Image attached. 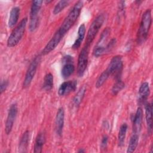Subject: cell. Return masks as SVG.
Here are the masks:
<instances>
[{"label":"cell","mask_w":153,"mask_h":153,"mask_svg":"<svg viewBox=\"0 0 153 153\" xmlns=\"http://www.w3.org/2000/svg\"><path fill=\"white\" fill-rule=\"evenodd\" d=\"M83 7V2L79 1L76 2L72 8L68 16L66 17L61 26L59 28V30L64 35L68 32V31L71 28L74 23L77 20L78 17L80 15L81 10Z\"/></svg>","instance_id":"6da1fadb"},{"label":"cell","mask_w":153,"mask_h":153,"mask_svg":"<svg viewBox=\"0 0 153 153\" xmlns=\"http://www.w3.org/2000/svg\"><path fill=\"white\" fill-rule=\"evenodd\" d=\"M152 24V15L150 9L146 10L143 14L140 26L137 33L136 41L139 45L144 43L148 36L149 32Z\"/></svg>","instance_id":"7a4b0ae2"},{"label":"cell","mask_w":153,"mask_h":153,"mask_svg":"<svg viewBox=\"0 0 153 153\" xmlns=\"http://www.w3.org/2000/svg\"><path fill=\"white\" fill-rule=\"evenodd\" d=\"M27 22V18H23L13 29L7 40V46L8 47H15L19 43L25 33Z\"/></svg>","instance_id":"3957f363"},{"label":"cell","mask_w":153,"mask_h":153,"mask_svg":"<svg viewBox=\"0 0 153 153\" xmlns=\"http://www.w3.org/2000/svg\"><path fill=\"white\" fill-rule=\"evenodd\" d=\"M105 21V15L100 14L97 16L90 25L87 32L85 45L90 47L91 44L95 38L97 33L103 25Z\"/></svg>","instance_id":"277c9868"},{"label":"cell","mask_w":153,"mask_h":153,"mask_svg":"<svg viewBox=\"0 0 153 153\" xmlns=\"http://www.w3.org/2000/svg\"><path fill=\"white\" fill-rule=\"evenodd\" d=\"M43 1L41 0L33 1L32 2L30 11V21L29 29L30 32H33L38 26L39 17L38 14L42 7Z\"/></svg>","instance_id":"5b68a950"},{"label":"cell","mask_w":153,"mask_h":153,"mask_svg":"<svg viewBox=\"0 0 153 153\" xmlns=\"http://www.w3.org/2000/svg\"><path fill=\"white\" fill-rule=\"evenodd\" d=\"M123 68L122 56L117 55L114 56L111 60L106 71L109 75H114L117 79H120L121 74Z\"/></svg>","instance_id":"8992f818"},{"label":"cell","mask_w":153,"mask_h":153,"mask_svg":"<svg viewBox=\"0 0 153 153\" xmlns=\"http://www.w3.org/2000/svg\"><path fill=\"white\" fill-rule=\"evenodd\" d=\"M110 33L111 29L109 27L105 28L101 33L99 41L95 45L93 51V54L95 57H99L106 53V45H105V43L106 42L108 37L110 35Z\"/></svg>","instance_id":"52a82bcc"},{"label":"cell","mask_w":153,"mask_h":153,"mask_svg":"<svg viewBox=\"0 0 153 153\" xmlns=\"http://www.w3.org/2000/svg\"><path fill=\"white\" fill-rule=\"evenodd\" d=\"M89 49L90 47L85 45L79 54L77 64V74L79 77L83 76L87 68L88 60Z\"/></svg>","instance_id":"ba28073f"},{"label":"cell","mask_w":153,"mask_h":153,"mask_svg":"<svg viewBox=\"0 0 153 153\" xmlns=\"http://www.w3.org/2000/svg\"><path fill=\"white\" fill-rule=\"evenodd\" d=\"M40 60H41L40 56H37L32 60V61L30 63L27 68V70L26 71L25 77L23 81V88H26L30 85L32 81V79L36 74Z\"/></svg>","instance_id":"9c48e42d"},{"label":"cell","mask_w":153,"mask_h":153,"mask_svg":"<svg viewBox=\"0 0 153 153\" xmlns=\"http://www.w3.org/2000/svg\"><path fill=\"white\" fill-rule=\"evenodd\" d=\"M64 36L65 35L62 33L58 29L42 50L41 54L43 56L47 55L53 50H54L55 48L58 45L60 41L63 39Z\"/></svg>","instance_id":"30bf717a"},{"label":"cell","mask_w":153,"mask_h":153,"mask_svg":"<svg viewBox=\"0 0 153 153\" xmlns=\"http://www.w3.org/2000/svg\"><path fill=\"white\" fill-rule=\"evenodd\" d=\"M18 112L17 105L16 103H13L11 105L9 108L8 112V115L7 117L6 122H5V131L7 134H9L13 128L14 123L17 117Z\"/></svg>","instance_id":"8fae6325"},{"label":"cell","mask_w":153,"mask_h":153,"mask_svg":"<svg viewBox=\"0 0 153 153\" xmlns=\"http://www.w3.org/2000/svg\"><path fill=\"white\" fill-rule=\"evenodd\" d=\"M65 120V111L63 107H60L58 109L56 119H55V129L56 133L59 136H62L63 133V129L64 126Z\"/></svg>","instance_id":"7c38bea8"},{"label":"cell","mask_w":153,"mask_h":153,"mask_svg":"<svg viewBox=\"0 0 153 153\" xmlns=\"http://www.w3.org/2000/svg\"><path fill=\"white\" fill-rule=\"evenodd\" d=\"M77 85L76 81H68L63 82L59 87L58 94L60 96H63L68 94L72 91L75 90Z\"/></svg>","instance_id":"4fadbf2b"},{"label":"cell","mask_w":153,"mask_h":153,"mask_svg":"<svg viewBox=\"0 0 153 153\" xmlns=\"http://www.w3.org/2000/svg\"><path fill=\"white\" fill-rule=\"evenodd\" d=\"M143 118V111L141 108L139 107L135 113L133 121V131L134 134H139L141 128Z\"/></svg>","instance_id":"5bb4252c"},{"label":"cell","mask_w":153,"mask_h":153,"mask_svg":"<svg viewBox=\"0 0 153 153\" xmlns=\"http://www.w3.org/2000/svg\"><path fill=\"white\" fill-rule=\"evenodd\" d=\"M145 118L149 134H151L152 129V104L148 103L145 106Z\"/></svg>","instance_id":"9a60e30c"},{"label":"cell","mask_w":153,"mask_h":153,"mask_svg":"<svg viewBox=\"0 0 153 153\" xmlns=\"http://www.w3.org/2000/svg\"><path fill=\"white\" fill-rule=\"evenodd\" d=\"M20 9L19 7H14L12 8L10 13L9 19L8 21V27H12L16 25L20 16Z\"/></svg>","instance_id":"2e32d148"},{"label":"cell","mask_w":153,"mask_h":153,"mask_svg":"<svg viewBox=\"0 0 153 153\" xmlns=\"http://www.w3.org/2000/svg\"><path fill=\"white\" fill-rule=\"evenodd\" d=\"M45 133L42 131L38 134L35 142L33 152L35 153H41L42 150V147L45 142Z\"/></svg>","instance_id":"e0dca14e"},{"label":"cell","mask_w":153,"mask_h":153,"mask_svg":"<svg viewBox=\"0 0 153 153\" xmlns=\"http://www.w3.org/2000/svg\"><path fill=\"white\" fill-rule=\"evenodd\" d=\"M30 139V131L26 130L22 136L19 145V151L20 152H25L27 151V146L29 145Z\"/></svg>","instance_id":"ac0fdd59"},{"label":"cell","mask_w":153,"mask_h":153,"mask_svg":"<svg viewBox=\"0 0 153 153\" xmlns=\"http://www.w3.org/2000/svg\"><path fill=\"white\" fill-rule=\"evenodd\" d=\"M85 26L84 24H81L78 30V36L75 41L74 43L73 44L72 48L74 50L78 49L81 45V43L84 38L85 36Z\"/></svg>","instance_id":"d6986e66"},{"label":"cell","mask_w":153,"mask_h":153,"mask_svg":"<svg viewBox=\"0 0 153 153\" xmlns=\"http://www.w3.org/2000/svg\"><path fill=\"white\" fill-rule=\"evenodd\" d=\"M150 93V88L148 82H143L139 88V100L142 102L145 101L148 97Z\"/></svg>","instance_id":"ffe728a7"},{"label":"cell","mask_w":153,"mask_h":153,"mask_svg":"<svg viewBox=\"0 0 153 153\" xmlns=\"http://www.w3.org/2000/svg\"><path fill=\"white\" fill-rule=\"evenodd\" d=\"M72 62H73L63 63L64 65L61 70V75L63 78L66 79L69 78L74 73L75 66Z\"/></svg>","instance_id":"44dd1931"},{"label":"cell","mask_w":153,"mask_h":153,"mask_svg":"<svg viewBox=\"0 0 153 153\" xmlns=\"http://www.w3.org/2000/svg\"><path fill=\"white\" fill-rule=\"evenodd\" d=\"M87 88L85 85H83L82 87L80 88L79 91L77 92L76 95L73 99V104L75 107H78L82 102L84 96L85 95Z\"/></svg>","instance_id":"7402d4cb"},{"label":"cell","mask_w":153,"mask_h":153,"mask_svg":"<svg viewBox=\"0 0 153 153\" xmlns=\"http://www.w3.org/2000/svg\"><path fill=\"white\" fill-rule=\"evenodd\" d=\"M139 135V134L133 133L131 136L127 149V153H132L136 150L137 146L138 145Z\"/></svg>","instance_id":"603a6c76"},{"label":"cell","mask_w":153,"mask_h":153,"mask_svg":"<svg viewBox=\"0 0 153 153\" xmlns=\"http://www.w3.org/2000/svg\"><path fill=\"white\" fill-rule=\"evenodd\" d=\"M127 128H128V126L126 123L123 124L120 128L118 135V142L119 146H122L124 145L126 136V133L127 131Z\"/></svg>","instance_id":"cb8c5ba5"},{"label":"cell","mask_w":153,"mask_h":153,"mask_svg":"<svg viewBox=\"0 0 153 153\" xmlns=\"http://www.w3.org/2000/svg\"><path fill=\"white\" fill-rule=\"evenodd\" d=\"M53 87V76L51 73L46 74L44 78L43 89L45 91H50Z\"/></svg>","instance_id":"d4e9b609"},{"label":"cell","mask_w":153,"mask_h":153,"mask_svg":"<svg viewBox=\"0 0 153 153\" xmlns=\"http://www.w3.org/2000/svg\"><path fill=\"white\" fill-rule=\"evenodd\" d=\"M69 4V1L66 0H62L59 1L57 4L55 5L53 9V14H58L61 11H62Z\"/></svg>","instance_id":"484cf974"},{"label":"cell","mask_w":153,"mask_h":153,"mask_svg":"<svg viewBox=\"0 0 153 153\" xmlns=\"http://www.w3.org/2000/svg\"><path fill=\"white\" fill-rule=\"evenodd\" d=\"M109 74L107 72V71L106 70H105L99 76V78H97L96 82V88H100V87H102L104 83L106 81V80L108 79V78L109 76Z\"/></svg>","instance_id":"4316f807"},{"label":"cell","mask_w":153,"mask_h":153,"mask_svg":"<svg viewBox=\"0 0 153 153\" xmlns=\"http://www.w3.org/2000/svg\"><path fill=\"white\" fill-rule=\"evenodd\" d=\"M125 87V84L121 80L117 79L115 82L111 89V92L113 95H117L120 91H121Z\"/></svg>","instance_id":"83f0119b"},{"label":"cell","mask_w":153,"mask_h":153,"mask_svg":"<svg viewBox=\"0 0 153 153\" xmlns=\"http://www.w3.org/2000/svg\"><path fill=\"white\" fill-rule=\"evenodd\" d=\"M8 81L7 80H3L1 82V85H0V90H1V94H2L3 92H4L8 85Z\"/></svg>","instance_id":"f1b7e54d"},{"label":"cell","mask_w":153,"mask_h":153,"mask_svg":"<svg viewBox=\"0 0 153 153\" xmlns=\"http://www.w3.org/2000/svg\"><path fill=\"white\" fill-rule=\"evenodd\" d=\"M108 141V137L106 135L103 136L101 140V147L102 148H105L106 146Z\"/></svg>","instance_id":"f546056e"},{"label":"cell","mask_w":153,"mask_h":153,"mask_svg":"<svg viewBox=\"0 0 153 153\" xmlns=\"http://www.w3.org/2000/svg\"><path fill=\"white\" fill-rule=\"evenodd\" d=\"M78 152H84V150H83L82 149H80Z\"/></svg>","instance_id":"4dcf8cb0"},{"label":"cell","mask_w":153,"mask_h":153,"mask_svg":"<svg viewBox=\"0 0 153 153\" xmlns=\"http://www.w3.org/2000/svg\"><path fill=\"white\" fill-rule=\"evenodd\" d=\"M52 2V1H45V2H46V3H48H48H50V2Z\"/></svg>","instance_id":"1f68e13d"}]
</instances>
